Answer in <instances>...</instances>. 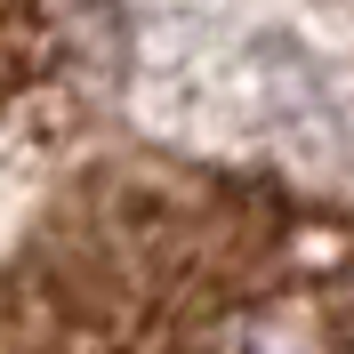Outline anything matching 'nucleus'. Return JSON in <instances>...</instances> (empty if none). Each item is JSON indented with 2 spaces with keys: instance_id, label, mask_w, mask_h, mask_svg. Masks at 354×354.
<instances>
[{
  "instance_id": "2",
  "label": "nucleus",
  "mask_w": 354,
  "mask_h": 354,
  "mask_svg": "<svg viewBox=\"0 0 354 354\" xmlns=\"http://www.w3.org/2000/svg\"><path fill=\"white\" fill-rule=\"evenodd\" d=\"M113 73V32L97 0H0V185L48 169Z\"/></svg>"
},
{
  "instance_id": "1",
  "label": "nucleus",
  "mask_w": 354,
  "mask_h": 354,
  "mask_svg": "<svg viewBox=\"0 0 354 354\" xmlns=\"http://www.w3.org/2000/svg\"><path fill=\"white\" fill-rule=\"evenodd\" d=\"M0 346H354V218L250 169L105 161L0 250Z\"/></svg>"
}]
</instances>
